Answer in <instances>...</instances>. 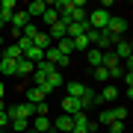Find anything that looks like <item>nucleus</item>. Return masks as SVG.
Returning <instances> with one entry per match:
<instances>
[{
    "label": "nucleus",
    "instance_id": "nucleus-1",
    "mask_svg": "<svg viewBox=\"0 0 133 133\" xmlns=\"http://www.w3.org/2000/svg\"><path fill=\"white\" fill-rule=\"evenodd\" d=\"M109 18H112V12L109 9H92V12H86V21H89V27L92 30H107V24H109Z\"/></svg>",
    "mask_w": 133,
    "mask_h": 133
},
{
    "label": "nucleus",
    "instance_id": "nucleus-2",
    "mask_svg": "<svg viewBox=\"0 0 133 133\" xmlns=\"http://www.w3.org/2000/svg\"><path fill=\"white\" fill-rule=\"evenodd\" d=\"M124 33H127V21L118 18V15H112L109 24H107V36L112 38V42H118V38H124Z\"/></svg>",
    "mask_w": 133,
    "mask_h": 133
},
{
    "label": "nucleus",
    "instance_id": "nucleus-3",
    "mask_svg": "<svg viewBox=\"0 0 133 133\" xmlns=\"http://www.w3.org/2000/svg\"><path fill=\"white\" fill-rule=\"evenodd\" d=\"M112 53H115V59H130V53H133V48H130V42L127 38H118V42L112 44Z\"/></svg>",
    "mask_w": 133,
    "mask_h": 133
},
{
    "label": "nucleus",
    "instance_id": "nucleus-4",
    "mask_svg": "<svg viewBox=\"0 0 133 133\" xmlns=\"http://www.w3.org/2000/svg\"><path fill=\"white\" fill-rule=\"evenodd\" d=\"M77 112H83V107H80V98H62V115H77Z\"/></svg>",
    "mask_w": 133,
    "mask_h": 133
},
{
    "label": "nucleus",
    "instance_id": "nucleus-5",
    "mask_svg": "<svg viewBox=\"0 0 133 133\" xmlns=\"http://www.w3.org/2000/svg\"><path fill=\"white\" fill-rule=\"evenodd\" d=\"M104 101H107V104H112V101H118V89H115V86H104V89H101L98 92V101H95V104H104Z\"/></svg>",
    "mask_w": 133,
    "mask_h": 133
},
{
    "label": "nucleus",
    "instance_id": "nucleus-6",
    "mask_svg": "<svg viewBox=\"0 0 133 133\" xmlns=\"http://www.w3.org/2000/svg\"><path fill=\"white\" fill-rule=\"evenodd\" d=\"M33 71H36V65H33L30 59L21 56L18 62H15V77H33Z\"/></svg>",
    "mask_w": 133,
    "mask_h": 133
},
{
    "label": "nucleus",
    "instance_id": "nucleus-7",
    "mask_svg": "<svg viewBox=\"0 0 133 133\" xmlns=\"http://www.w3.org/2000/svg\"><path fill=\"white\" fill-rule=\"evenodd\" d=\"M27 24H30V15H27V9H21V12H15V15H12L9 30H18V33H21V30H24Z\"/></svg>",
    "mask_w": 133,
    "mask_h": 133
},
{
    "label": "nucleus",
    "instance_id": "nucleus-8",
    "mask_svg": "<svg viewBox=\"0 0 133 133\" xmlns=\"http://www.w3.org/2000/svg\"><path fill=\"white\" fill-rule=\"evenodd\" d=\"M48 0H33V3H30L27 6V15H30V21H33V18H42V15H44V9H48Z\"/></svg>",
    "mask_w": 133,
    "mask_h": 133
},
{
    "label": "nucleus",
    "instance_id": "nucleus-9",
    "mask_svg": "<svg viewBox=\"0 0 133 133\" xmlns=\"http://www.w3.org/2000/svg\"><path fill=\"white\" fill-rule=\"evenodd\" d=\"M44 98H48V95H44V92L42 89H38V86H27V104H44Z\"/></svg>",
    "mask_w": 133,
    "mask_h": 133
},
{
    "label": "nucleus",
    "instance_id": "nucleus-10",
    "mask_svg": "<svg viewBox=\"0 0 133 133\" xmlns=\"http://www.w3.org/2000/svg\"><path fill=\"white\" fill-rule=\"evenodd\" d=\"M30 130H36V133H48V130H50V118H48V115H33Z\"/></svg>",
    "mask_w": 133,
    "mask_h": 133
},
{
    "label": "nucleus",
    "instance_id": "nucleus-11",
    "mask_svg": "<svg viewBox=\"0 0 133 133\" xmlns=\"http://www.w3.org/2000/svg\"><path fill=\"white\" fill-rule=\"evenodd\" d=\"M83 92H86V86H83L80 80H68V83H65V95H68V98H83Z\"/></svg>",
    "mask_w": 133,
    "mask_h": 133
},
{
    "label": "nucleus",
    "instance_id": "nucleus-12",
    "mask_svg": "<svg viewBox=\"0 0 133 133\" xmlns=\"http://www.w3.org/2000/svg\"><path fill=\"white\" fill-rule=\"evenodd\" d=\"M12 15H15V0H0V18L9 24V21H12Z\"/></svg>",
    "mask_w": 133,
    "mask_h": 133
},
{
    "label": "nucleus",
    "instance_id": "nucleus-13",
    "mask_svg": "<svg viewBox=\"0 0 133 133\" xmlns=\"http://www.w3.org/2000/svg\"><path fill=\"white\" fill-rule=\"evenodd\" d=\"M50 44H53V42H50V36H48V33H42V30H38V33L33 36V48H38V50H48Z\"/></svg>",
    "mask_w": 133,
    "mask_h": 133
},
{
    "label": "nucleus",
    "instance_id": "nucleus-14",
    "mask_svg": "<svg viewBox=\"0 0 133 133\" xmlns=\"http://www.w3.org/2000/svg\"><path fill=\"white\" fill-rule=\"evenodd\" d=\"M95 101H98V92L86 86V92H83V98H80V107H83V112H86L89 107H95Z\"/></svg>",
    "mask_w": 133,
    "mask_h": 133
},
{
    "label": "nucleus",
    "instance_id": "nucleus-15",
    "mask_svg": "<svg viewBox=\"0 0 133 133\" xmlns=\"http://www.w3.org/2000/svg\"><path fill=\"white\" fill-rule=\"evenodd\" d=\"M50 130H59V133H71V115H59V118L50 124Z\"/></svg>",
    "mask_w": 133,
    "mask_h": 133
},
{
    "label": "nucleus",
    "instance_id": "nucleus-16",
    "mask_svg": "<svg viewBox=\"0 0 133 133\" xmlns=\"http://www.w3.org/2000/svg\"><path fill=\"white\" fill-rule=\"evenodd\" d=\"M48 36H50V42L56 44L59 38H65V24H62V21H56V24H53V27L48 30Z\"/></svg>",
    "mask_w": 133,
    "mask_h": 133
},
{
    "label": "nucleus",
    "instance_id": "nucleus-17",
    "mask_svg": "<svg viewBox=\"0 0 133 133\" xmlns=\"http://www.w3.org/2000/svg\"><path fill=\"white\" fill-rule=\"evenodd\" d=\"M83 56L89 59V65H92V68H98V65H101V56H104V50H98V48H89V50L83 53Z\"/></svg>",
    "mask_w": 133,
    "mask_h": 133
},
{
    "label": "nucleus",
    "instance_id": "nucleus-18",
    "mask_svg": "<svg viewBox=\"0 0 133 133\" xmlns=\"http://www.w3.org/2000/svg\"><path fill=\"white\" fill-rule=\"evenodd\" d=\"M0 74H3V77H15V59L0 56Z\"/></svg>",
    "mask_w": 133,
    "mask_h": 133
},
{
    "label": "nucleus",
    "instance_id": "nucleus-19",
    "mask_svg": "<svg viewBox=\"0 0 133 133\" xmlns=\"http://www.w3.org/2000/svg\"><path fill=\"white\" fill-rule=\"evenodd\" d=\"M53 48H56L59 53H65V56H71V53H74V44H71V38H68V36H65V38H59Z\"/></svg>",
    "mask_w": 133,
    "mask_h": 133
},
{
    "label": "nucleus",
    "instance_id": "nucleus-20",
    "mask_svg": "<svg viewBox=\"0 0 133 133\" xmlns=\"http://www.w3.org/2000/svg\"><path fill=\"white\" fill-rule=\"evenodd\" d=\"M0 56H6V59H15V62H18L21 56H24V53H21V48H18V44H9V48H6V50H0Z\"/></svg>",
    "mask_w": 133,
    "mask_h": 133
},
{
    "label": "nucleus",
    "instance_id": "nucleus-21",
    "mask_svg": "<svg viewBox=\"0 0 133 133\" xmlns=\"http://www.w3.org/2000/svg\"><path fill=\"white\" fill-rule=\"evenodd\" d=\"M24 59H30V62H33V65H38V62L44 59V50H38V48H30V50L24 53Z\"/></svg>",
    "mask_w": 133,
    "mask_h": 133
},
{
    "label": "nucleus",
    "instance_id": "nucleus-22",
    "mask_svg": "<svg viewBox=\"0 0 133 133\" xmlns=\"http://www.w3.org/2000/svg\"><path fill=\"white\" fill-rule=\"evenodd\" d=\"M109 112H112V118H115V121H127V107L115 104V107H109Z\"/></svg>",
    "mask_w": 133,
    "mask_h": 133
},
{
    "label": "nucleus",
    "instance_id": "nucleus-23",
    "mask_svg": "<svg viewBox=\"0 0 133 133\" xmlns=\"http://www.w3.org/2000/svg\"><path fill=\"white\" fill-rule=\"evenodd\" d=\"M42 21H44V24H48V27H53V24H56V21H59L56 9H53V6H48V9H44V15H42Z\"/></svg>",
    "mask_w": 133,
    "mask_h": 133
},
{
    "label": "nucleus",
    "instance_id": "nucleus-24",
    "mask_svg": "<svg viewBox=\"0 0 133 133\" xmlns=\"http://www.w3.org/2000/svg\"><path fill=\"white\" fill-rule=\"evenodd\" d=\"M9 127H12L15 133H24V130H30V121H27V118H12Z\"/></svg>",
    "mask_w": 133,
    "mask_h": 133
},
{
    "label": "nucleus",
    "instance_id": "nucleus-25",
    "mask_svg": "<svg viewBox=\"0 0 133 133\" xmlns=\"http://www.w3.org/2000/svg\"><path fill=\"white\" fill-rule=\"evenodd\" d=\"M115 118H112V112H109V107H104L101 109V115H98V124H104V127H109Z\"/></svg>",
    "mask_w": 133,
    "mask_h": 133
},
{
    "label": "nucleus",
    "instance_id": "nucleus-26",
    "mask_svg": "<svg viewBox=\"0 0 133 133\" xmlns=\"http://www.w3.org/2000/svg\"><path fill=\"white\" fill-rule=\"evenodd\" d=\"M15 44H18V48H21V53H27L30 48H33V38H27V36H21V38H18V42H15Z\"/></svg>",
    "mask_w": 133,
    "mask_h": 133
},
{
    "label": "nucleus",
    "instance_id": "nucleus-27",
    "mask_svg": "<svg viewBox=\"0 0 133 133\" xmlns=\"http://www.w3.org/2000/svg\"><path fill=\"white\" fill-rule=\"evenodd\" d=\"M107 130H109V133H124V130H127V121H112Z\"/></svg>",
    "mask_w": 133,
    "mask_h": 133
},
{
    "label": "nucleus",
    "instance_id": "nucleus-28",
    "mask_svg": "<svg viewBox=\"0 0 133 133\" xmlns=\"http://www.w3.org/2000/svg\"><path fill=\"white\" fill-rule=\"evenodd\" d=\"M95 80H101V83H107V80H109V71H107L104 65H98V68H95Z\"/></svg>",
    "mask_w": 133,
    "mask_h": 133
},
{
    "label": "nucleus",
    "instance_id": "nucleus-29",
    "mask_svg": "<svg viewBox=\"0 0 133 133\" xmlns=\"http://www.w3.org/2000/svg\"><path fill=\"white\" fill-rule=\"evenodd\" d=\"M48 112H50L48 104H36V115H48Z\"/></svg>",
    "mask_w": 133,
    "mask_h": 133
},
{
    "label": "nucleus",
    "instance_id": "nucleus-30",
    "mask_svg": "<svg viewBox=\"0 0 133 133\" xmlns=\"http://www.w3.org/2000/svg\"><path fill=\"white\" fill-rule=\"evenodd\" d=\"M3 95H6V83L0 80V101H3Z\"/></svg>",
    "mask_w": 133,
    "mask_h": 133
},
{
    "label": "nucleus",
    "instance_id": "nucleus-31",
    "mask_svg": "<svg viewBox=\"0 0 133 133\" xmlns=\"http://www.w3.org/2000/svg\"><path fill=\"white\" fill-rule=\"evenodd\" d=\"M89 133H101V130H98V124H92V130H89Z\"/></svg>",
    "mask_w": 133,
    "mask_h": 133
},
{
    "label": "nucleus",
    "instance_id": "nucleus-32",
    "mask_svg": "<svg viewBox=\"0 0 133 133\" xmlns=\"http://www.w3.org/2000/svg\"><path fill=\"white\" fill-rule=\"evenodd\" d=\"M3 109H6V104H3V101H0V112H3Z\"/></svg>",
    "mask_w": 133,
    "mask_h": 133
},
{
    "label": "nucleus",
    "instance_id": "nucleus-33",
    "mask_svg": "<svg viewBox=\"0 0 133 133\" xmlns=\"http://www.w3.org/2000/svg\"><path fill=\"white\" fill-rule=\"evenodd\" d=\"M0 50H3V36H0Z\"/></svg>",
    "mask_w": 133,
    "mask_h": 133
},
{
    "label": "nucleus",
    "instance_id": "nucleus-34",
    "mask_svg": "<svg viewBox=\"0 0 133 133\" xmlns=\"http://www.w3.org/2000/svg\"><path fill=\"white\" fill-rule=\"evenodd\" d=\"M24 133H36V130H24Z\"/></svg>",
    "mask_w": 133,
    "mask_h": 133
},
{
    "label": "nucleus",
    "instance_id": "nucleus-35",
    "mask_svg": "<svg viewBox=\"0 0 133 133\" xmlns=\"http://www.w3.org/2000/svg\"><path fill=\"white\" fill-rule=\"evenodd\" d=\"M48 133H53V130H48Z\"/></svg>",
    "mask_w": 133,
    "mask_h": 133
}]
</instances>
